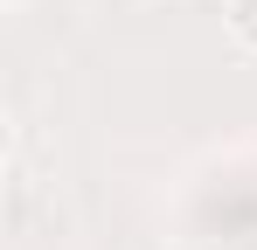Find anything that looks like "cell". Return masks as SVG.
Wrapping results in <instances>:
<instances>
[{"instance_id": "obj_1", "label": "cell", "mask_w": 257, "mask_h": 250, "mask_svg": "<svg viewBox=\"0 0 257 250\" xmlns=\"http://www.w3.org/2000/svg\"><path fill=\"white\" fill-rule=\"evenodd\" d=\"M222 28L243 56H257V0H222Z\"/></svg>"}]
</instances>
